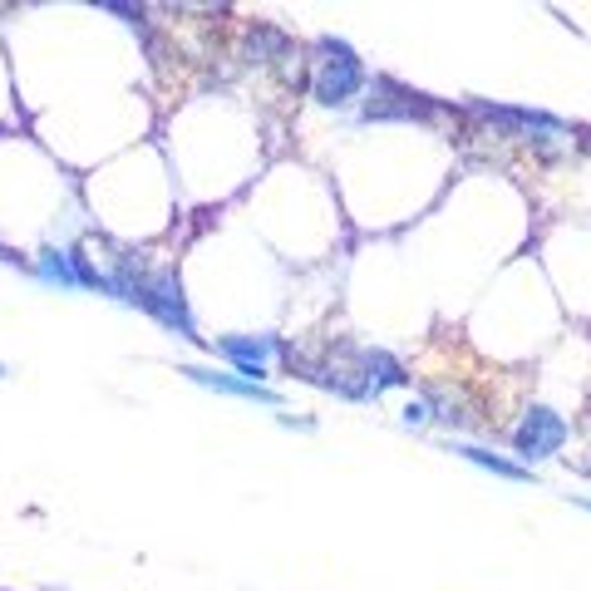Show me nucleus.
<instances>
[{"label": "nucleus", "mask_w": 591, "mask_h": 591, "mask_svg": "<svg viewBox=\"0 0 591 591\" xmlns=\"http://www.w3.org/2000/svg\"><path fill=\"white\" fill-rule=\"evenodd\" d=\"M321 54H325V60H321V69H316V85H311L316 104H325V108L350 104V99L365 89V69H360L355 50L345 40H331V35H325Z\"/></svg>", "instance_id": "f257e3e1"}, {"label": "nucleus", "mask_w": 591, "mask_h": 591, "mask_svg": "<svg viewBox=\"0 0 591 591\" xmlns=\"http://www.w3.org/2000/svg\"><path fill=\"white\" fill-rule=\"evenodd\" d=\"M139 306L153 316V321L168 325V331H178L183 341H203V335H197L193 311H188L183 281L172 277V271H153V277H143V281H139Z\"/></svg>", "instance_id": "f03ea898"}, {"label": "nucleus", "mask_w": 591, "mask_h": 591, "mask_svg": "<svg viewBox=\"0 0 591 591\" xmlns=\"http://www.w3.org/2000/svg\"><path fill=\"white\" fill-rule=\"evenodd\" d=\"M562 444H567V420H562L557 409H548V404H532V409H527L523 424H517V434H513V449L523 453L527 463L552 459Z\"/></svg>", "instance_id": "7ed1b4c3"}, {"label": "nucleus", "mask_w": 591, "mask_h": 591, "mask_svg": "<svg viewBox=\"0 0 591 591\" xmlns=\"http://www.w3.org/2000/svg\"><path fill=\"white\" fill-rule=\"evenodd\" d=\"M217 350L227 355L236 365V375L252 380V385H261V375H267L271 365V355L281 350L277 335H227V341H217Z\"/></svg>", "instance_id": "20e7f679"}, {"label": "nucleus", "mask_w": 591, "mask_h": 591, "mask_svg": "<svg viewBox=\"0 0 591 591\" xmlns=\"http://www.w3.org/2000/svg\"><path fill=\"white\" fill-rule=\"evenodd\" d=\"M183 375L197 380V385H207V389H217V395H242V399H257V404H271V409L281 404L277 389L252 385V380H242V375H217V370H197V365H188Z\"/></svg>", "instance_id": "39448f33"}, {"label": "nucleus", "mask_w": 591, "mask_h": 591, "mask_svg": "<svg viewBox=\"0 0 591 591\" xmlns=\"http://www.w3.org/2000/svg\"><path fill=\"white\" fill-rule=\"evenodd\" d=\"M493 124H513V129H532V133H562V118L538 114V108H498V104H473Z\"/></svg>", "instance_id": "423d86ee"}, {"label": "nucleus", "mask_w": 591, "mask_h": 591, "mask_svg": "<svg viewBox=\"0 0 591 591\" xmlns=\"http://www.w3.org/2000/svg\"><path fill=\"white\" fill-rule=\"evenodd\" d=\"M360 380H365L370 389H389V385H404V365H399L395 355L385 350H360Z\"/></svg>", "instance_id": "0eeeda50"}, {"label": "nucleus", "mask_w": 591, "mask_h": 591, "mask_svg": "<svg viewBox=\"0 0 591 591\" xmlns=\"http://www.w3.org/2000/svg\"><path fill=\"white\" fill-rule=\"evenodd\" d=\"M459 453H463V459H468V463H478V468L498 473V478H513V484H532V468H523V463H508V459H498V453L478 449V444H463Z\"/></svg>", "instance_id": "6e6552de"}, {"label": "nucleus", "mask_w": 591, "mask_h": 591, "mask_svg": "<svg viewBox=\"0 0 591 591\" xmlns=\"http://www.w3.org/2000/svg\"><path fill=\"white\" fill-rule=\"evenodd\" d=\"M35 271H40L44 281H60V286H79L75 261H69V252H60V247H44L40 261H35Z\"/></svg>", "instance_id": "1a4fd4ad"}, {"label": "nucleus", "mask_w": 591, "mask_h": 591, "mask_svg": "<svg viewBox=\"0 0 591 591\" xmlns=\"http://www.w3.org/2000/svg\"><path fill=\"white\" fill-rule=\"evenodd\" d=\"M429 420H434V414H429V404H424V399H414V404L404 409V424H409V429H420V424H429Z\"/></svg>", "instance_id": "9d476101"}, {"label": "nucleus", "mask_w": 591, "mask_h": 591, "mask_svg": "<svg viewBox=\"0 0 591 591\" xmlns=\"http://www.w3.org/2000/svg\"><path fill=\"white\" fill-rule=\"evenodd\" d=\"M0 257H5V247H0Z\"/></svg>", "instance_id": "9b49d317"}, {"label": "nucleus", "mask_w": 591, "mask_h": 591, "mask_svg": "<svg viewBox=\"0 0 591 591\" xmlns=\"http://www.w3.org/2000/svg\"><path fill=\"white\" fill-rule=\"evenodd\" d=\"M0 375H5V365H0Z\"/></svg>", "instance_id": "f8f14e48"}]
</instances>
